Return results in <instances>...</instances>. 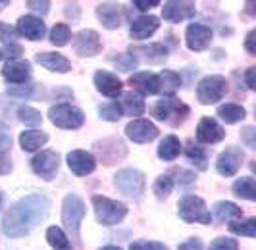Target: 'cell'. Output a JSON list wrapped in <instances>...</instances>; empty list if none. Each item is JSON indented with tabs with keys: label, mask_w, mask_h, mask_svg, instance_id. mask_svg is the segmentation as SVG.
Here are the masks:
<instances>
[{
	"label": "cell",
	"mask_w": 256,
	"mask_h": 250,
	"mask_svg": "<svg viewBox=\"0 0 256 250\" xmlns=\"http://www.w3.org/2000/svg\"><path fill=\"white\" fill-rule=\"evenodd\" d=\"M31 168L40 179L52 181L58 175V170H60V156L54 150H42L31 160Z\"/></svg>",
	"instance_id": "obj_9"
},
{
	"label": "cell",
	"mask_w": 256,
	"mask_h": 250,
	"mask_svg": "<svg viewBox=\"0 0 256 250\" xmlns=\"http://www.w3.org/2000/svg\"><path fill=\"white\" fill-rule=\"evenodd\" d=\"M129 250H170L164 244V242H156V240H133L131 244H129Z\"/></svg>",
	"instance_id": "obj_44"
},
{
	"label": "cell",
	"mask_w": 256,
	"mask_h": 250,
	"mask_svg": "<svg viewBox=\"0 0 256 250\" xmlns=\"http://www.w3.org/2000/svg\"><path fill=\"white\" fill-rule=\"evenodd\" d=\"M160 27V20L156 16H141L137 20H133V24L129 27V37L142 40V38L152 37Z\"/></svg>",
	"instance_id": "obj_23"
},
{
	"label": "cell",
	"mask_w": 256,
	"mask_h": 250,
	"mask_svg": "<svg viewBox=\"0 0 256 250\" xmlns=\"http://www.w3.org/2000/svg\"><path fill=\"white\" fill-rule=\"evenodd\" d=\"M46 240L54 250H72V242H70V237L66 235L64 231L56 225H52L46 229Z\"/></svg>",
	"instance_id": "obj_33"
},
{
	"label": "cell",
	"mask_w": 256,
	"mask_h": 250,
	"mask_svg": "<svg viewBox=\"0 0 256 250\" xmlns=\"http://www.w3.org/2000/svg\"><path fill=\"white\" fill-rule=\"evenodd\" d=\"M241 137L246 140V144L250 146V148H254L256 146V138H254V127H244L243 133H241Z\"/></svg>",
	"instance_id": "obj_52"
},
{
	"label": "cell",
	"mask_w": 256,
	"mask_h": 250,
	"mask_svg": "<svg viewBox=\"0 0 256 250\" xmlns=\"http://www.w3.org/2000/svg\"><path fill=\"white\" fill-rule=\"evenodd\" d=\"M194 12H196V6L191 0H181V2L170 0L162 8V18L166 22H172V24H180L183 20H191Z\"/></svg>",
	"instance_id": "obj_13"
},
{
	"label": "cell",
	"mask_w": 256,
	"mask_h": 250,
	"mask_svg": "<svg viewBox=\"0 0 256 250\" xmlns=\"http://www.w3.org/2000/svg\"><path fill=\"white\" fill-rule=\"evenodd\" d=\"M174 179H172V175H160L156 181H154L152 185V190L154 194H156V198L158 200H166L170 194H172V190H174Z\"/></svg>",
	"instance_id": "obj_35"
},
{
	"label": "cell",
	"mask_w": 256,
	"mask_h": 250,
	"mask_svg": "<svg viewBox=\"0 0 256 250\" xmlns=\"http://www.w3.org/2000/svg\"><path fill=\"white\" fill-rule=\"evenodd\" d=\"M218 116H220V120H224L226 124H239L241 120H244V118H246V112H244L243 106L230 102V104L220 106Z\"/></svg>",
	"instance_id": "obj_32"
},
{
	"label": "cell",
	"mask_w": 256,
	"mask_h": 250,
	"mask_svg": "<svg viewBox=\"0 0 256 250\" xmlns=\"http://www.w3.org/2000/svg\"><path fill=\"white\" fill-rule=\"evenodd\" d=\"M226 92H228V81L222 75H208L196 85V96L200 104H216L226 96Z\"/></svg>",
	"instance_id": "obj_7"
},
{
	"label": "cell",
	"mask_w": 256,
	"mask_h": 250,
	"mask_svg": "<svg viewBox=\"0 0 256 250\" xmlns=\"http://www.w3.org/2000/svg\"><path fill=\"white\" fill-rule=\"evenodd\" d=\"M230 231L235 235H244V237H256V218H248L246 222H231Z\"/></svg>",
	"instance_id": "obj_38"
},
{
	"label": "cell",
	"mask_w": 256,
	"mask_h": 250,
	"mask_svg": "<svg viewBox=\"0 0 256 250\" xmlns=\"http://www.w3.org/2000/svg\"><path fill=\"white\" fill-rule=\"evenodd\" d=\"M94 87H96V90H98L100 94H104V96L116 98V96L122 94L124 83L120 81L118 75L110 74V72H106V70H98V72L94 74Z\"/></svg>",
	"instance_id": "obj_21"
},
{
	"label": "cell",
	"mask_w": 256,
	"mask_h": 250,
	"mask_svg": "<svg viewBox=\"0 0 256 250\" xmlns=\"http://www.w3.org/2000/svg\"><path fill=\"white\" fill-rule=\"evenodd\" d=\"M74 44H76V52L79 56H83V58L96 56L100 52V48H102L100 35L94 29H83V31H79Z\"/></svg>",
	"instance_id": "obj_16"
},
{
	"label": "cell",
	"mask_w": 256,
	"mask_h": 250,
	"mask_svg": "<svg viewBox=\"0 0 256 250\" xmlns=\"http://www.w3.org/2000/svg\"><path fill=\"white\" fill-rule=\"evenodd\" d=\"M244 154L241 148L237 146H228L222 154L218 156V162H216V170L220 175L224 177H231L239 172V168L243 166Z\"/></svg>",
	"instance_id": "obj_11"
},
{
	"label": "cell",
	"mask_w": 256,
	"mask_h": 250,
	"mask_svg": "<svg viewBox=\"0 0 256 250\" xmlns=\"http://www.w3.org/2000/svg\"><path fill=\"white\" fill-rule=\"evenodd\" d=\"M72 40V29L66 24H56L50 31V42L54 46H66Z\"/></svg>",
	"instance_id": "obj_36"
},
{
	"label": "cell",
	"mask_w": 256,
	"mask_h": 250,
	"mask_svg": "<svg viewBox=\"0 0 256 250\" xmlns=\"http://www.w3.org/2000/svg\"><path fill=\"white\" fill-rule=\"evenodd\" d=\"M158 77H160V92H164L166 96H174V92L181 87V77L176 72L164 70Z\"/></svg>",
	"instance_id": "obj_34"
},
{
	"label": "cell",
	"mask_w": 256,
	"mask_h": 250,
	"mask_svg": "<svg viewBox=\"0 0 256 250\" xmlns=\"http://www.w3.org/2000/svg\"><path fill=\"white\" fill-rule=\"evenodd\" d=\"M18 118H20L22 124L29 125V127H38V125L42 124L40 112L35 110V108H31V106H20L18 108Z\"/></svg>",
	"instance_id": "obj_37"
},
{
	"label": "cell",
	"mask_w": 256,
	"mask_h": 250,
	"mask_svg": "<svg viewBox=\"0 0 256 250\" xmlns=\"http://www.w3.org/2000/svg\"><path fill=\"white\" fill-rule=\"evenodd\" d=\"M120 108H122V114H128V116H142L146 110V104H144V98L141 94L129 90L124 94V98L120 102Z\"/></svg>",
	"instance_id": "obj_28"
},
{
	"label": "cell",
	"mask_w": 256,
	"mask_h": 250,
	"mask_svg": "<svg viewBox=\"0 0 256 250\" xmlns=\"http://www.w3.org/2000/svg\"><path fill=\"white\" fill-rule=\"evenodd\" d=\"M224 137H226L224 127L212 118H202L196 125V140L202 144H216L224 140Z\"/></svg>",
	"instance_id": "obj_20"
},
{
	"label": "cell",
	"mask_w": 256,
	"mask_h": 250,
	"mask_svg": "<svg viewBox=\"0 0 256 250\" xmlns=\"http://www.w3.org/2000/svg\"><path fill=\"white\" fill-rule=\"evenodd\" d=\"M94 150L100 154V160H102L106 166H112V164L120 162L128 156V148L126 144L116 137L104 138V140H98L94 142Z\"/></svg>",
	"instance_id": "obj_10"
},
{
	"label": "cell",
	"mask_w": 256,
	"mask_h": 250,
	"mask_svg": "<svg viewBox=\"0 0 256 250\" xmlns=\"http://www.w3.org/2000/svg\"><path fill=\"white\" fill-rule=\"evenodd\" d=\"M178 212L180 218L187 224H202L208 225L212 222V214L206 208L204 200L196 194H187L180 200V206H178Z\"/></svg>",
	"instance_id": "obj_5"
},
{
	"label": "cell",
	"mask_w": 256,
	"mask_h": 250,
	"mask_svg": "<svg viewBox=\"0 0 256 250\" xmlns=\"http://www.w3.org/2000/svg\"><path fill=\"white\" fill-rule=\"evenodd\" d=\"M26 4L31 12L38 14V16H46L48 10H50V2L48 0H40V2L38 0H27Z\"/></svg>",
	"instance_id": "obj_46"
},
{
	"label": "cell",
	"mask_w": 256,
	"mask_h": 250,
	"mask_svg": "<svg viewBox=\"0 0 256 250\" xmlns=\"http://www.w3.org/2000/svg\"><path fill=\"white\" fill-rule=\"evenodd\" d=\"M98 116L106 122H118L124 114H122V108H120V102H106V104L98 106Z\"/></svg>",
	"instance_id": "obj_40"
},
{
	"label": "cell",
	"mask_w": 256,
	"mask_h": 250,
	"mask_svg": "<svg viewBox=\"0 0 256 250\" xmlns=\"http://www.w3.org/2000/svg\"><path fill=\"white\" fill-rule=\"evenodd\" d=\"M90 202H92L98 224L102 225H118L128 216V206L124 202H118V200H112L102 194H94Z\"/></svg>",
	"instance_id": "obj_4"
},
{
	"label": "cell",
	"mask_w": 256,
	"mask_h": 250,
	"mask_svg": "<svg viewBox=\"0 0 256 250\" xmlns=\"http://www.w3.org/2000/svg\"><path fill=\"white\" fill-rule=\"evenodd\" d=\"M181 152V140L176 135H168L164 140L158 144V158L164 162H172L180 156Z\"/></svg>",
	"instance_id": "obj_29"
},
{
	"label": "cell",
	"mask_w": 256,
	"mask_h": 250,
	"mask_svg": "<svg viewBox=\"0 0 256 250\" xmlns=\"http://www.w3.org/2000/svg\"><path fill=\"white\" fill-rule=\"evenodd\" d=\"M85 218V202L77 194H68L62 202V224H64L68 235L76 242V246H81V222Z\"/></svg>",
	"instance_id": "obj_2"
},
{
	"label": "cell",
	"mask_w": 256,
	"mask_h": 250,
	"mask_svg": "<svg viewBox=\"0 0 256 250\" xmlns=\"http://www.w3.org/2000/svg\"><path fill=\"white\" fill-rule=\"evenodd\" d=\"M96 16L106 29H118L124 24V8L114 2H104L100 6H96Z\"/></svg>",
	"instance_id": "obj_22"
},
{
	"label": "cell",
	"mask_w": 256,
	"mask_h": 250,
	"mask_svg": "<svg viewBox=\"0 0 256 250\" xmlns=\"http://www.w3.org/2000/svg\"><path fill=\"white\" fill-rule=\"evenodd\" d=\"M50 212V198L46 194H29L18 200L4 214L2 229L8 237L18 238L29 235Z\"/></svg>",
	"instance_id": "obj_1"
},
{
	"label": "cell",
	"mask_w": 256,
	"mask_h": 250,
	"mask_svg": "<svg viewBox=\"0 0 256 250\" xmlns=\"http://www.w3.org/2000/svg\"><path fill=\"white\" fill-rule=\"evenodd\" d=\"M212 29L206 27L202 24H191L185 31V40H187V46L194 52H200V50H206L212 42Z\"/></svg>",
	"instance_id": "obj_18"
},
{
	"label": "cell",
	"mask_w": 256,
	"mask_h": 250,
	"mask_svg": "<svg viewBox=\"0 0 256 250\" xmlns=\"http://www.w3.org/2000/svg\"><path fill=\"white\" fill-rule=\"evenodd\" d=\"M68 166L72 170V174H76L77 177H85L90 175L96 168V158L87 152V150H72L68 154Z\"/></svg>",
	"instance_id": "obj_17"
},
{
	"label": "cell",
	"mask_w": 256,
	"mask_h": 250,
	"mask_svg": "<svg viewBox=\"0 0 256 250\" xmlns=\"http://www.w3.org/2000/svg\"><path fill=\"white\" fill-rule=\"evenodd\" d=\"M158 127L148 120H135L126 125V135L137 144H146L158 137Z\"/></svg>",
	"instance_id": "obj_12"
},
{
	"label": "cell",
	"mask_w": 256,
	"mask_h": 250,
	"mask_svg": "<svg viewBox=\"0 0 256 250\" xmlns=\"http://www.w3.org/2000/svg\"><path fill=\"white\" fill-rule=\"evenodd\" d=\"M174 179V185H180V187H185V185H191L196 181V174L192 172H187V170H172L168 172Z\"/></svg>",
	"instance_id": "obj_41"
},
{
	"label": "cell",
	"mask_w": 256,
	"mask_h": 250,
	"mask_svg": "<svg viewBox=\"0 0 256 250\" xmlns=\"http://www.w3.org/2000/svg\"><path fill=\"white\" fill-rule=\"evenodd\" d=\"M137 10H141V12H146V10H150L154 6H158L160 4V0H133L131 2Z\"/></svg>",
	"instance_id": "obj_50"
},
{
	"label": "cell",
	"mask_w": 256,
	"mask_h": 250,
	"mask_svg": "<svg viewBox=\"0 0 256 250\" xmlns=\"http://www.w3.org/2000/svg\"><path fill=\"white\" fill-rule=\"evenodd\" d=\"M18 37H24L27 40H40L46 35V25L37 16H22L16 25Z\"/></svg>",
	"instance_id": "obj_15"
},
{
	"label": "cell",
	"mask_w": 256,
	"mask_h": 250,
	"mask_svg": "<svg viewBox=\"0 0 256 250\" xmlns=\"http://www.w3.org/2000/svg\"><path fill=\"white\" fill-rule=\"evenodd\" d=\"M2 200H4V196H2V192H0V206H2Z\"/></svg>",
	"instance_id": "obj_57"
},
{
	"label": "cell",
	"mask_w": 256,
	"mask_h": 250,
	"mask_svg": "<svg viewBox=\"0 0 256 250\" xmlns=\"http://www.w3.org/2000/svg\"><path fill=\"white\" fill-rule=\"evenodd\" d=\"M254 75H256V68H248V70L244 72V81H246V87L250 88V90H254L256 88Z\"/></svg>",
	"instance_id": "obj_54"
},
{
	"label": "cell",
	"mask_w": 256,
	"mask_h": 250,
	"mask_svg": "<svg viewBox=\"0 0 256 250\" xmlns=\"http://www.w3.org/2000/svg\"><path fill=\"white\" fill-rule=\"evenodd\" d=\"M212 216L218 224H224V222H231V220H239L243 216V210L233 204V202H228V200H222V202H216L214 210H212Z\"/></svg>",
	"instance_id": "obj_27"
},
{
	"label": "cell",
	"mask_w": 256,
	"mask_h": 250,
	"mask_svg": "<svg viewBox=\"0 0 256 250\" xmlns=\"http://www.w3.org/2000/svg\"><path fill=\"white\" fill-rule=\"evenodd\" d=\"M129 87L137 94H158L160 92V77L154 72H139L131 75Z\"/></svg>",
	"instance_id": "obj_19"
},
{
	"label": "cell",
	"mask_w": 256,
	"mask_h": 250,
	"mask_svg": "<svg viewBox=\"0 0 256 250\" xmlns=\"http://www.w3.org/2000/svg\"><path fill=\"white\" fill-rule=\"evenodd\" d=\"M244 48L248 54H256V31L252 29L248 35H246V40H244Z\"/></svg>",
	"instance_id": "obj_51"
},
{
	"label": "cell",
	"mask_w": 256,
	"mask_h": 250,
	"mask_svg": "<svg viewBox=\"0 0 256 250\" xmlns=\"http://www.w3.org/2000/svg\"><path fill=\"white\" fill-rule=\"evenodd\" d=\"M129 54H133L135 58H142V60H148V62H164L168 58V48L164 44H144V46H129Z\"/></svg>",
	"instance_id": "obj_25"
},
{
	"label": "cell",
	"mask_w": 256,
	"mask_h": 250,
	"mask_svg": "<svg viewBox=\"0 0 256 250\" xmlns=\"http://www.w3.org/2000/svg\"><path fill=\"white\" fill-rule=\"evenodd\" d=\"M8 4H10V0H0V10H4Z\"/></svg>",
	"instance_id": "obj_56"
},
{
	"label": "cell",
	"mask_w": 256,
	"mask_h": 250,
	"mask_svg": "<svg viewBox=\"0 0 256 250\" xmlns=\"http://www.w3.org/2000/svg\"><path fill=\"white\" fill-rule=\"evenodd\" d=\"M12 172V160L6 154H0V175H8Z\"/></svg>",
	"instance_id": "obj_53"
},
{
	"label": "cell",
	"mask_w": 256,
	"mask_h": 250,
	"mask_svg": "<svg viewBox=\"0 0 256 250\" xmlns=\"http://www.w3.org/2000/svg\"><path fill=\"white\" fill-rule=\"evenodd\" d=\"M2 77L14 85H27L31 83V66L26 60H8L2 66Z\"/></svg>",
	"instance_id": "obj_14"
},
{
	"label": "cell",
	"mask_w": 256,
	"mask_h": 250,
	"mask_svg": "<svg viewBox=\"0 0 256 250\" xmlns=\"http://www.w3.org/2000/svg\"><path fill=\"white\" fill-rule=\"evenodd\" d=\"M46 140H48V135L40 129H29L20 135V144L26 152H37L42 144H46Z\"/></svg>",
	"instance_id": "obj_26"
},
{
	"label": "cell",
	"mask_w": 256,
	"mask_h": 250,
	"mask_svg": "<svg viewBox=\"0 0 256 250\" xmlns=\"http://www.w3.org/2000/svg\"><path fill=\"white\" fill-rule=\"evenodd\" d=\"M116 187L129 198H139L144 192V175L139 170H120L114 175Z\"/></svg>",
	"instance_id": "obj_8"
},
{
	"label": "cell",
	"mask_w": 256,
	"mask_h": 250,
	"mask_svg": "<svg viewBox=\"0 0 256 250\" xmlns=\"http://www.w3.org/2000/svg\"><path fill=\"white\" fill-rule=\"evenodd\" d=\"M208 250H239V242L231 237H220L210 242Z\"/></svg>",
	"instance_id": "obj_45"
},
{
	"label": "cell",
	"mask_w": 256,
	"mask_h": 250,
	"mask_svg": "<svg viewBox=\"0 0 256 250\" xmlns=\"http://www.w3.org/2000/svg\"><path fill=\"white\" fill-rule=\"evenodd\" d=\"M178 250H204V246H202V240L196 237H191L187 238L185 242H181L180 246H178Z\"/></svg>",
	"instance_id": "obj_48"
},
{
	"label": "cell",
	"mask_w": 256,
	"mask_h": 250,
	"mask_svg": "<svg viewBox=\"0 0 256 250\" xmlns=\"http://www.w3.org/2000/svg\"><path fill=\"white\" fill-rule=\"evenodd\" d=\"M233 194L237 196V198H243V200H250V202H254L256 200V181L254 177H241V179H237L235 183H233Z\"/></svg>",
	"instance_id": "obj_30"
},
{
	"label": "cell",
	"mask_w": 256,
	"mask_h": 250,
	"mask_svg": "<svg viewBox=\"0 0 256 250\" xmlns=\"http://www.w3.org/2000/svg\"><path fill=\"white\" fill-rule=\"evenodd\" d=\"M116 68L120 70V72H133L135 68H137V58L133 56V54H120L118 58H116Z\"/></svg>",
	"instance_id": "obj_43"
},
{
	"label": "cell",
	"mask_w": 256,
	"mask_h": 250,
	"mask_svg": "<svg viewBox=\"0 0 256 250\" xmlns=\"http://www.w3.org/2000/svg\"><path fill=\"white\" fill-rule=\"evenodd\" d=\"M35 60H37L44 70L56 72V74H68V72L72 70L70 60H68L66 56H62V54H58V52H42V54H37V56H35Z\"/></svg>",
	"instance_id": "obj_24"
},
{
	"label": "cell",
	"mask_w": 256,
	"mask_h": 250,
	"mask_svg": "<svg viewBox=\"0 0 256 250\" xmlns=\"http://www.w3.org/2000/svg\"><path fill=\"white\" fill-rule=\"evenodd\" d=\"M48 118L52 124L60 129H79L85 122L83 110L74 104H68V102H60V104L52 106L48 110Z\"/></svg>",
	"instance_id": "obj_6"
},
{
	"label": "cell",
	"mask_w": 256,
	"mask_h": 250,
	"mask_svg": "<svg viewBox=\"0 0 256 250\" xmlns=\"http://www.w3.org/2000/svg\"><path fill=\"white\" fill-rule=\"evenodd\" d=\"M0 42H2L4 46L20 44V42H18V31H16V27L0 22Z\"/></svg>",
	"instance_id": "obj_42"
},
{
	"label": "cell",
	"mask_w": 256,
	"mask_h": 250,
	"mask_svg": "<svg viewBox=\"0 0 256 250\" xmlns=\"http://www.w3.org/2000/svg\"><path fill=\"white\" fill-rule=\"evenodd\" d=\"M22 44H12V46H4L0 48V58H8V60H16L18 56H22Z\"/></svg>",
	"instance_id": "obj_47"
},
{
	"label": "cell",
	"mask_w": 256,
	"mask_h": 250,
	"mask_svg": "<svg viewBox=\"0 0 256 250\" xmlns=\"http://www.w3.org/2000/svg\"><path fill=\"white\" fill-rule=\"evenodd\" d=\"M185 154H187V158H189V162L194 164V168L196 170H206L208 168V156H206V150L200 146V144H196L194 140H187V144H185Z\"/></svg>",
	"instance_id": "obj_31"
},
{
	"label": "cell",
	"mask_w": 256,
	"mask_h": 250,
	"mask_svg": "<svg viewBox=\"0 0 256 250\" xmlns=\"http://www.w3.org/2000/svg\"><path fill=\"white\" fill-rule=\"evenodd\" d=\"M98 250H122L120 246H114V244H108V246H102V248H98Z\"/></svg>",
	"instance_id": "obj_55"
},
{
	"label": "cell",
	"mask_w": 256,
	"mask_h": 250,
	"mask_svg": "<svg viewBox=\"0 0 256 250\" xmlns=\"http://www.w3.org/2000/svg\"><path fill=\"white\" fill-rule=\"evenodd\" d=\"M189 112H191L189 106L185 102H181L180 98H176V96H166V98L158 100L150 108L152 118L164 122V124H170L172 127H178V125L183 124L187 120Z\"/></svg>",
	"instance_id": "obj_3"
},
{
	"label": "cell",
	"mask_w": 256,
	"mask_h": 250,
	"mask_svg": "<svg viewBox=\"0 0 256 250\" xmlns=\"http://www.w3.org/2000/svg\"><path fill=\"white\" fill-rule=\"evenodd\" d=\"M12 150V137L0 129V154H8Z\"/></svg>",
	"instance_id": "obj_49"
},
{
	"label": "cell",
	"mask_w": 256,
	"mask_h": 250,
	"mask_svg": "<svg viewBox=\"0 0 256 250\" xmlns=\"http://www.w3.org/2000/svg\"><path fill=\"white\" fill-rule=\"evenodd\" d=\"M8 96H14V98H40V88L33 83H27L22 87L8 88Z\"/></svg>",
	"instance_id": "obj_39"
}]
</instances>
